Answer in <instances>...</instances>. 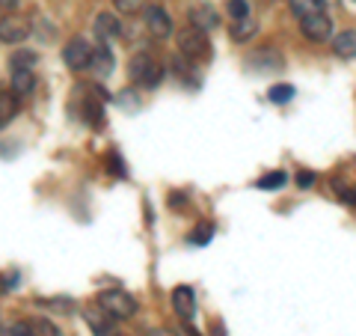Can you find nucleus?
I'll list each match as a JSON object with an SVG mask.
<instances>
[{
	"label": "nucleus",
	"instance_id": "nucleus-1",
	"mask_svg": "<svg viewBox=\"0 0 356 336\" xmlns=\"http://www.w3.org/2000/svg\"><path fill=\"white\" fill-rule=\"evenodd\" d=\"M128 75H131L134 84H140L146 89H154L161 84V77H163V66L154 60L149 51H137L131 57V63H128Z\"/></svg>",
	"mask_w": 356,
	"mask_h": 336
},
{
	"label": "nucleus",
	"instance_id": "nucleus-2",
	"mask_svg": "<svg viewBox=\"0 0 356 336\" xmlns=\"http://www.w3.org/2000/svg\"><path fill=\"white\" fill-rule=\"evenodd\" d=\"M98 307H102L110 319H131L137 312V300H134L125 289H104L98 292Z\"/></svg>",
	"mask_w": 356,
	"mask_h": 336
},
{
	"label": "nucleus",
	"instance_id": "nucleus-3",
	"mask_svg": "<svg viewBox=\"0 0 356 336\" xmlns=\"http://www.w3.org/2000/svg\"><path fill=\"white\" fill-rule=\"evenodd\" d=\"M178 54L187 60H208L211 57V42L205 36V30H196V27H187L178 33Z\"/></svg>",
	"mask_w": 356,
	"mask_h": 336
},
{
	"label": "nucleus",
	"instance_id": "nucleus-4",
	"mask_svg": "<svg viewBox=\"0 0 356 336\" xmlns=\"http://www.w3.org/2000/svg\"><path fill=\"white\" fill-rule=\"evenodd\" d=\"M92 54L95 51L89 48V42L83 36H72L63 48V60L72 72H83V69H89V63H92Z\"/></svg>",
	"mask_w": 356,
	"mask_h": 336
},
{
	"label": "nucleus",
	"instance_id": "nucleus-5",
	"mask_svg": "<svg viewBox=\"0 0 356 336\" xmlns=\"http://www.w3.org/2000/svg\"><path fill=\"white\" fill-rule=\"evenodd\" d=\"M300 33L309 39V42H327L332 36V21L327 18V13H315L300 21Z\"/></svg>",
	"mask_w": 356,
	"mask_h": 336
},
{
	"label": "nucleus",
	"instance_id": "nucleus-6",
	"mask_svg": "<svg viewBox=\"0 0 356 336\" xmlns=\"http://www.w3.org/2000/svg\"><path fill=\"white\" fill-rule=\"evenodd\" d=\"M143 15H146V27L154 39H170L172 36V18L163 13L161 6H154L149 3L146 9H143Z\"/></svg>",
	"mask_w": 356,
	"mask_h": 336
},
{
	"label": "nucleus",
	"instance_id": "nucleus-7",
	"mask_svg": "<svg viewBox=\"0 0 356 336\" xmlns=\"http://www.w3.org/2000/svg\"><path fill=\"white\" fill-rule=\"evenodd\" d=\"M172 310L181 316L184 321H191L196 316V295L191 286H178L172 289Z\"/></svg>",
	"mask_w": 356,
	"mask_h": 336
},
{
	"label": "nucleus",
	"instance_id": "nucleus-8",
	"mask_svg": "<svg viewBox=\"0 0 356 336\" xmlns=\"http://www.w3.org/2000/svg\"><path fill=\"white\" fill-rule=\"evenodd\" d=\"M122 33V24L113 13H98L95 15V36L102 39V45H110Z\"/></svg>",
	"mask_w": 356,
	"mask_h": 336
},
{
	"label": "nucleus",
	"instance_id": "nucleus-9",
	"mask_svg": "<svg viewBox=\"0 0 356 336\" xmlns=\"http://www.w3.org/2000/svg\"><path fill=\"white\" fill-rule=\"evenodd\" d=\"M220 24V15L214 13V6L211 3H199L191 9V27L196 30H214Z\"/></svg>",
	"mask_w": 356,
	"mask_h": 336
},
{
	"label": "nucleus",
	"instance_id": "nucleus-10",
	"mask_svg": "<svg viewBox=\"0 0 356 336\" xmlns=\"http://www.w3.org/2000/svg\"><path fill=\"white\" fill-rule=\"evenodd\" d=\"M83 319L89 321V328H92L95 336H110L113 333V324H110V316L102 310V307H89L83 310Z\"/></svg>",
	"mask_w": 356,
	"mask_h": 336
},
{
	"label": "nucleus",
	"instance_id": "nucleus-11",
	"mask_svg": "<svg viewBox=\"0 0 356 336\" xmlns=\"http://www.w3.org/2000/svg\"><path fill=\"white\" fill-rule=\"evenodd\" d=\"M113 66H116V60H113V51H110V45H102V48H95L89 69H92L98 77H107L110 72H113Z\"/></svg>",
	"mask_w": 356,
	"mask_h": 336
},
{
	"label": "nucleus",
	"instance_id": "nucleus-12",
	"mask_svg": "<svg viewBox=\"0 0 356 336\" xmlns=\"http://www.w3.org/2000/svg\"><path fill=\"white\" fill-rule=\"evenodd\" d=\"M332 51L341 60H356V30H344L341 36L332 39Z\"/></svg>",
	"mask_w": 356,
	"mask_h": 336
},
{
	"label": "nucleus",
	"instance_id": "nucleus-13",
	"mask_svg": "<svg viewBox=\"0 0 356 336\" xmlns=\"http://www.w3.org/2000/svg\"><path fill=\"white\" fill-rule=\"evenodd\" d=\"M33 89H36V75H33V69H13V93L30 96Z\"/></svg>",
	"mask_w": 356,
	"mask_h": 336
},
{
	"label": "nucleus",
	"instance_id": "nucleus-14",
	"mask_svg": "<svg viewBox=\"0 0 356 336\" xmlns=\"http://www.w3.org/2000/svg\"><path fill=\"white\" fill-rule=\"evenodd\" d=\"M27 27L24 24H18V21H9V18H3V24H0V39H3L6 45H13V42H21L27 36Z\"/></svg>",
	"mask_w": 356,
	"mask_h": 336
},
{
	"label": "nucleus",
	"instance_id": "nucleus-15",
	"mask_svg": "<svg viewBox=\"0 0 356 336\" xmlns=\"http://www.w3.org/2000/svg\"><path fill=\"white\" fill-rule=\"evenodd\" d=\"M291 13H294L300 21H303V18L315 15V13H324V9H321L318 0H291Z\"/></svg>",
	"mask_w": 356,
	"mask_h": 336
},
{
	"label": "nucleus",
	"instance_id": "nucleus-16",
	"mask_svg": "<svg viewBox=\"0 0 356 336\" xmlns=\"http://www.w3.org/2000/svg\"><path fill=\"white\" fill-rule=\"evenodd\" d=\"M36 63H39L36 51L21 48V51H15V54H13V69H36Z\"/></svg>",
	"mask_w": 356,
	"mask_h": 336
},
{
	"label": "nucleus",
	"instance_id": "nucleus-17",
	"mask_svg": "<svg viewBox=\"0 0 356 336\" xmlns=\"http://www.w3.org/2000/svg\"><path fill=\"white\" fill-rule=\"evenodd\" d=\"M267 98H270L273 105H285V102H291L294 98V86L291 84H276V86H270Z\"/></svg>",
	"mask_w": 356,
	"mask_h": 336
},
{
	"label": "nucleus",
	"instance_id": "nucleus-18",
	"mask_svg": "<svg viewBox=\"0 0 356 336\" xmlns=\"http://www.w3.org/2000/svg\"><path fill=\"white\" fill-rule=\"evenodd\" d=\"M252 33H255V21H252V18H241V21H235V24H232V39H238V42L250 39Z\"/></svg>",
	"mask_w": 356,
	"mask_h": 336
},
{
	"label": "nucleus",
	"instance_id": "nucleus-19",
	"mask_svg": "<svg viewBox=\"0 0 356 336\" xmlns=\"http://www.w3.org/2000/svg\"><path fill=\"white\" fill-rule=\"evenodd\" d=\"M13 116H15V98L13 93H6V96H0V125H6Z\"/></svg>",
	"mask_w": 356,
	"mask_h": 336
},
{
	"label": "nucleus",
	"instance_id": "nucleus-20",
	"mask_svg": "<svg viewBox=\"0 0 356 336\" xmlns=\"http://www.w3.org/2000/svg\"><path fill=\"white\" fill-rule=\"evenodd\" d=\"M285 185V173L282 170H276V173H267L259 178V188L261 190H270V188H282Z\"/></svg>",
	"mask_w": 356,
	"mask_h": 336
},
{
	"label": "nucleus",
	"instance_id": "nucleus-21",
	"mask_svg": "<svg viewBox=\"0 0 356 336\" xmlns=\"http://www.w3.org/2000/svg\"><path fill=\"white\" fill-rule=\"evenodd\" d=\"M229 15L235 18V21H241V18H250V3L247 0H229Z\"/></svg>",
	"mask_w": 356,
	"mask_h": 336
},
{
	"label": "nucleus",
	"instance_id": "nucleus-22",
	"mask_svg": "<svg viewBox=\"0 0 356 336\" xmlns=\"http://www.w3.org/2000/svg\"><path fill=\"white\" fill-rule=\"evenodd\" d=\"M83 114H86V119L89 122H92V125L98 128V125H102V110H98V105L92 102V98H86V102H83Z\"/></svg>",
	"mask_w": 356,
	"mask_h": 336
},
{
	"label": "nucleus",
	"instance_id": "nucleus-23",
	"mask_svg": "<svg viewBox=\"0 0 356 336\" xmlns=\"http://www.w3.org/2000/svg\"><path fill=\"white\" fill-rule=\"evenodd\" d=\"M3 333H6V336H36V330H33L27 321H15L13 328H6Z\"/></svg>",
	"mask_w": 356,
	"mask_h": 336
},
{
	"label": "nucleus",
	"instance_id": "nucleus-24",
	"mask_svg": "<svg viewBox=\"0 0 356 336\" xmlns=\"http://www.w3.org/2000/svg\"><path fill=\"white\" fill-rule=\"evenodd\" d=\"M211 232H214V227H211V223H205V227H196V232L191 235V241H193V244H208Z\"/></svg>",
	"mask_w": 356,
	"mask_h": 336
},
{
	"label": "nucleus",
	"instance_id": "nucleus-25",
	"mask_svg": "<svg viewBox=\"0 0 356 336\" xmlns=\"http://www.w3.org/2000/svg\"><path fill=\"white\" fill-rule=\"evenodd\" d=\"M113 3H116V9H119V13H137L143 0H113Z\"/></svg>",
	"mask_w": 356,
	"mask_h": 336
},
{
	"label": "nucleus",
	"instance_id": "nucleus-26",
	"mask_svg": "<svg viewBox=\"0 0 356 336\" xmlns=\"http://www.w3.org/2000/svg\"><path fill=\"white\" fill-rule=\"evenodd\" d=\"M297 182L303 185V188H309V185H312V173H300V178H297Z\"/></svg>",
	"mask_w": 356,
	"mask_h": 336
},
{
	"label": "nucleus",
	"instance_id": "nucleus-27",
	"mask_svg": "<svg viewBox=\"0 0 356 336\" xmlns=\"http://www.w3.org/2000/svg\"><path fill=\"white\" fill-rule=\"evenodd\" d=\"M146 336H175V333H170V330H163V328H158V330H149Z\"/></svg>",
	"mask_w": 356,
	"mask_h": 336
},
{
	"label": "nucleus",
	"instance_id": "nucleus-28",
	"mask_svg": "<svg viewBox=\"0 0 356 336\" xmlns=\"http://www.w3.org/2000/svg\"><path fill=\"white\" fill-rule=\"evenodd\" d=\"M15 3H18V0H3L0 6H3V9H15Z\"/></svg>",
	"mask_w": 356,
	"mask_h": 336
},
{
	"label": "nucleus",
	"instance_id": "nucleus-29",
	"mask_svg": "<svg viewBox=\"0 0 356 336\" xmlns=\"http://www.w3.org/2000/svg\"><path fill=\"white\" fill-rule=\"evenodd\" d=\"M318 3H321V9H324V6H330V3H332V0H318Z\"/></svg>",
	"mask_w": 356,
	"mask_h": 336
}]
</instances>
